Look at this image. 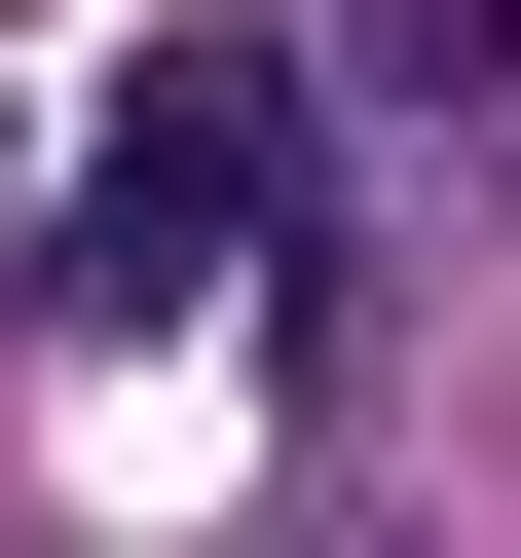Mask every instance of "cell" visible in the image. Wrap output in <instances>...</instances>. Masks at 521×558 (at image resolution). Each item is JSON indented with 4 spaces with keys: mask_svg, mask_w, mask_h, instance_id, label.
Segmentation results:
<instances>
[{
    "mask_svg": "<svg viewBox=\"0 0 521 558\" xmlns=\"http://www.w3.org/2000/svg\"><path fill=\"white\" fill-rule=\"evenodd\" d=\"M260 186H299V75H260V38H186V75L112 112V186L38 223V299H75V336H149V299H223V260H260Z\"/></svg>",
    "mask_w": 521,
    "mask_h": 558,
    "instance_id": "1",
    "label": "cell"
}]
</instances>
